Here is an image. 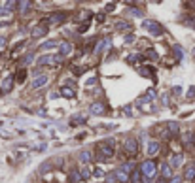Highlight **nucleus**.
<instances>
[{
	"label": "nucleus",
	"instance_id": "obj_1",
	"mask_svg": "<svg viewBox=\"0 0 195 183\" xmlns=\"http://www.w3.org/2000/svg\"><path fill=\"white\" fill-rule=\"evenodd\" d=\"M186 177H188V179H193V177H195V168H193V166L188 168V176H186Z\"/></svg>",
	"mask_w": 195,
	"mask_h": 183
},
{
	"label": "nucleus",
	"instance_id": "obj_2",
	"mask_svg": "<svg viewBox=\"0 0 195 183\" xmlns=\"http://www.w3.org/2000/svg\"><path fill=\"white\" fill-rule=\"evenodd\" d=\"M45 81V78H40V79H36L34 81V87H42V83Z\"/></svg>",
	"mask_w": 195,
	"mask_h": 183
}]
</instances>
